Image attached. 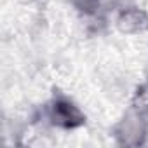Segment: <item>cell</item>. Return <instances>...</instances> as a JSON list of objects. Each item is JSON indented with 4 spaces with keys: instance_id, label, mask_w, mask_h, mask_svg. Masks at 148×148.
Returning a JSON list of instances; mask_svg holds the SVG:
<instances>
[{
    "instance_id": "277c9868",
    "label": "cell",
    "mask_w": 148,
    "mask_h": 148,
    "mask_svg": "<svg viewBox=\"0 0 148 148\" xmlns=\"http://www.w3.org/2000/svg\"><path fill=\"white\" fill-rule=\"evenodd\" d=\"M73 7L86 14H94L96 9H99V0H70Z\"/></svg>"
},
{
    "instance_id": "7a4b0ae2",
    "label": "cell",
    "mask_w": 148,
    "mask_h": 148,
    "mask_svg": "<svg viewBox=\"0 0 148 148\" xmlns=\"http://www.w3.org/2000/svg\"><path fill=\"white\" fill-rule=\"evenodd\" d=\"M146 131H148V124L145 120V113L134 112L120 120L115 136L122 145H139L146 136Z\"/></svg>"
},
{
    "instance_id": "3957f363",
    "label": "cell",
    "mask_w": 148,
    "mask_h": 148,
    "mask_svg": "<svg viewBox=\"0 0 148 148\" xmlns=\"http://www.w3.org/2000/svg\"><path fill=\"white\" fill-rule=\"evenodd\" d=\"M117 28L122 33H141L148 28V14L138 7H124L117 16Z\"/></svg>"
},
{
    "instance_id": "6da1fadb",
    "label": "cell",
    "mask_w": 148,
    "mask_h": 148,
    "mask_svg": "<svg viewBox=\"0 0 148 148\" xmlns=\"http://www.w3.org/2000/svg\"><path fill=\"white\" fill-rule=\"evenodd\" d=\"M47 119L51 120V124L61 129H75L82 125L86 120L82 110L75 103H71L70 99H64V98H58L49 105Z\"/></svg>"
}]
</instances>
